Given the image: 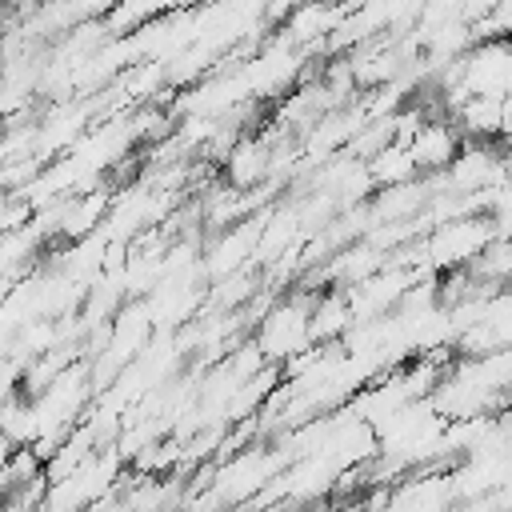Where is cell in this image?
<instances>
[{
  "instance_id": "7a4b0ae2",
  "label": "cell",
  "mask_w": 512,
  "mask_h": 512,
  "mask_svg": "<svg viewBox=\"0 0 512 512\" xmlns=\"http://www.w3.org/2000/svg\"><path fill=\"white\" fill-rule=\"evenodd\" d=\"M484 240H488V228L480 220H452L448 228H440L432 236V256L444 264H464V260L480 256Z\"/></svg>"
},
{
  "instance_id": "3957f363",
  "label": "cell",
  "mask_w": 512,
  "mask_h": 512,
  "mask_svg": "<svg viewBox=\"0 0 512 512\" xmlns=\"http://www.w3.org/2000/svg\"><path fill=\"white\" fill-rule=\"evenodd\" d=\"M408 148H412V160H416L420 172L424 168H444L456 156V136L444 124H416V136L408 140Z\"/></svg>"
},
{
  "instance_id": "6da1fadb",
  "label": "cell",
  "mask_w": 512,
  "mask_h": 512,
  "mask_svg": "<svg viewBox=\"0 0 512 512\" xmlns=\"http://www.w3.org/2000/svg\"><path fill=\"white\" fill-rule=\"evenodd\" d=\"M312 340V312L304 308V300H284L272 312H264L260 332H256V348L268 360H284L296 356L304 344Z\"/></svg>"
}]
</instances>
